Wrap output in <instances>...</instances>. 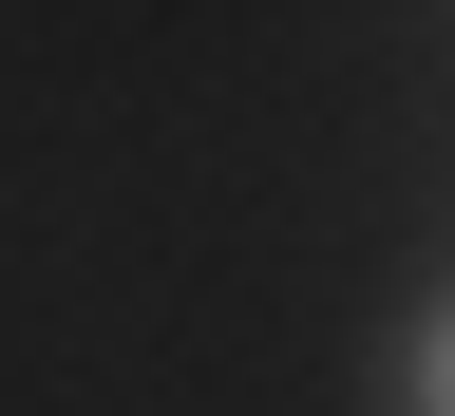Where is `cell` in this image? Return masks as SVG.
I'll list each match as a JSON object with an SVG mask.
<instances>
[{"label": "cell", "mask_w": 455, "mask_h": 416, "mask_svg": "<svg viewBox=\"0 0 455 416\" xmlns=\"http://www.w3.org/2000/svg\"><path fill=\"white\" fill-rule=\"evenodd\" d=\"M418 416H455V322H436V341H418Z\"/></svg>", "instance_id": "6da1fadb"}]
</instances>
